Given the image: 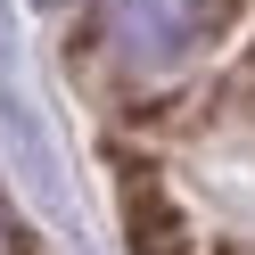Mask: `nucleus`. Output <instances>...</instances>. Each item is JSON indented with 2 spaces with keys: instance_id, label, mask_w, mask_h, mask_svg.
I'll return each mask as SVG.
<instances>
[{
  "instance_id": "obj_1",
  "label": "nucleus",
  "mask_w": 255,
  "mask_h": 255,
  "mask_svg": "<svg viewBox=\"0 0 255 255\" xmlns=\"http://www.w3.org/2000/svg\"><path fill=\"white\" fill-rule=\"evenodd\" d=\"M189 25H198V17H189V0H124V8H116L124 50H132V58H148V66L181 50V33H189Z\"/></svg>"
},
{
  "instance_id": "obj_2",
  "label": "nucleus",
  "mask_w": 255,
  "mask_h": 255,
  "mask_svg": "<svg viewBox=\"0 0 255 255\" xmlns=\"http://www.w3.org/2000/svg\"><path fill=\"white\" fill-rule=\"evenodd\" d=\"M124 231H132V255H181V214L148 173H124Z\"/></svg>"
},
{
  "instance_id": "obj_3",
  "label": "nucleus",
  "mask_w": 255,
  "mask_h": 255,
  "mask_svg": "<svg viewBox=\"0 0 255 255\" xmlns=\"http://www.w3.org/2000/svg\"><path fill=\"white\" fill-rule=\"evenodd\" d=\"M239 8H247V0H189V17H198V25H231Z\"/></svg>"
},
{
  "instance_id": "obj_4",
  "label": "nucleus",
  "mask_w": 255,
  "mask_h": 255,
  "mask_svg": "<svg viewBox=\"0 0 255 255\" xmlns=\"http://www.w3.org/2000/svg\"><path fill=\"white\" fill-rule=\"evenodd\" d=\"M41 8H58V0H41Z\"/></svg>"
}]
</instances>
